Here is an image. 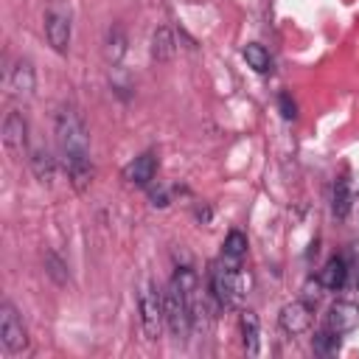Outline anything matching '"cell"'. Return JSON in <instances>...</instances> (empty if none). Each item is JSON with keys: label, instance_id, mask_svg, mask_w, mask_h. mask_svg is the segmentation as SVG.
Instances as JSON below:
<instances>
[{"label": "cell", "instance_id": "cell-1", "mask_svg": "<svg viewBox=\"0 0 359 359\" xmlns=\"http://www.w3.org/2000/svg\"><path fill=\"white\" fill-rule=\"evenodd\" d=\"M56 149L65 163V171L70 177V185L84 194L93 182V163H90V135L84 126V118L73 104H62L53 121Z\"/></svg>", "mask_w": 359, "mask_h": 359}, {"label": "cell", "instance_id": "cell-2", "mask_svg": "<svg viewBox=\"0 0 359 359\" xmlns=\"http://www.w3.org/2000/svg\"><path fill=\"white\" fill-rule=\"evenodd\" d=\"M137 309H140V328H143L146 339L154 342L165 325V303H163V292L149 278L137 289Z\"/></svg>", "mask_w": 359, "mask_h": 359}, {"label": "cell", "instance_id": "cell-3", "mask_svg": "<svg viewBox=\"0 0 359 359\" xmlns=\"http://www.w3.org/2000/svg\"><path fill=\"white\" fill-rule=\"evenodd\" d=\"M238 269L241 266H227L224 261L213 264L210 269V294L222 309H233L244 297V278Z\"/></svg>", "mask_w": 359, "mask_h": 359}, {"label": "cell", "instance_id": "cell-4", "mask_svg": "<svg viewBox=\"0 0 359 359\" xmlns=\"http://www.w3.org/2000/svg\"><path fill=\"white\" fill-rule=\"evenodd\" d=\"M163 303H165V325L168 331L174 334V339L185 342L191 337V309H188V300H185V292L180 289V283L171 278L165 292H163Z\"/></svg>", "mask_w": 359, "mask_h": 359}, {"label": "cell", "instance_id": "cell-5", "mask_svg": "<svg viewBox=\"0 0 359 359\" xmlns=\"http://www.w3.org/2000/svg\"><path fill=\"white\" fill-rule=\"evenodd\" d=\"M45 39L56 53H67L70 48V8L62 0H53L45 11Z\"/></svg>", "mask_w": 359, "mask_h": 359}, {"label": "cell", "instance_id": "cell-6", "mask_svg": "<svg viewBox=\"0 0 359 359\" xmlns=\"http://www.w3.org/2000/svg\"><path fill=\"white\" fill-rule=\"evenodd\" d=\"M0 342L8 353H22L28 348V331L11 303L0 306Z\"/></svg>", "mask_w": 359, "mask_h": 359}, {"label": "cell", "instance_id": "cell-7", "mask_svg": "<svg viewBox=\"0 0 359 359\" xmlns=\"http://www.w3.org/2000/svg\"><path fill=\"white\" fill-rule=\"evenodd\" d=\"M3 146L14 160L28 154V123L20 112H8L3 121Z\"/></svg>", "mask_w": 359, "mask_h": 359}, {"label": "cell", "instance_id": "cell-8", "mask_svg": "<svg viewBox=\"0 0 359 359\" xmlns=\"http://www.w3.org/2000/svg\"><path fill=\"white\" fill-rule=\"evenodd\" d=\"M359 325V303H351V300H337L328 314H325V328L334 331V334H351L353 328Z\"/></svg>", "mask_w": 359, "mask_h": 359}, {"label": "cell", "instance_id": "cell-9", "mask_svg": "<svg viewBox=\"0 0 359 359\" xmlns=\"http://www.w3.org/2000/svg\"><path fill=\"white\" fill-rule=\"evenodd\" d=\"M280 328L286 331V334H292V337H297V334H306L309 331V325H311V303H306V300H292V303H286L283 309H280Z\"/></svg>", "mask_w": 359, "mask_h": 359}, {"label": "cell", "instance_id": "cell-10", "mask_svg": "<svg viewBox=\"0 0 359 359\" xmlns=\"http://www.w3.org/2000/svg\"><path fill=\"white\" fill-rule=\"evenodd\" d=\"M154 174H157V157L151 151H143L140 157H135L126 168H123V177L129 185H137V188H149L154 182Z\"/></svg>", "mask_w": 359, "mask_h": 359}, {"label": "cell", "instance_id": "cell-11", "mask_svg": "<svg viewBox=\"0 0 359 359\" xmlns=\"http://www.w3.org/2000/svg\"><path fill=\"white\" fill-rule=\"evenodd\" d=\"M8 87L17 98H31L34 90H36V70L31 65V59H20L14 67H11V76H8Z\"/></svg>", "mask_w": 359, "mask_h": 359}, {"label": "cell", "instance_id": "cell-12", "mask_svg": "<svg viewBox=\"0 0 359 359\" xmlns=\"http://www.w3.org/2000/svg\"><path fill=\"white\" fill-rule=\"evenodd\" d=\"M348 278H351V269H348V258H342V255L328 258L325 266L317 272V283H320L323 289H331V292L342 289V286L348 283Z\"/></svg>", "mask_w": 359, "mask_h": 359}, {"label": "cell", "instance_id": "cell-13", "mask_svg": "<svg viewBox=\"0 0 359 359\" xmlns=\"http://www.w3.org/2000/svg\"><path fill=\"white\" fill-rule=\"evenodd\" d=\"M149 53L154 62H171L174 53H177V39H174V31L168 25H160L154 34H151V45H149Z\"/></svg>", "mask_w": 359, "mask_h": 359}, {"label": "cell", "instance_id": "cell-14", "mask_svg": "<svg viewBox=\"0 0 359 359\" xmlns=\"http://www.w3.org/2000/svg\"><path fill=\"white\" fill-rule=\"evenodd\" d=\"M28 163H31V171H34V177L42 182V185H50L53 182V171H56V160H53V154L45 149V146H36L34 151H31V157H28Z\"/></svg>", "mask_w": 359, "mask_h": 359}, {"label": "cell", "instance_id": "cell-15", "mask_svg": "<svg viewBox=\"0 0 359 359\" xmlns=\"http://www.w3.org/2000/svg\"><path fill=\"white\" fill-rule=\"evenodd\" d=\"M247 255V236L241 230H230L222 244V261L227 266H241V258Z\"/></svg>", "mask_w": 359, "mask_h": 359}, {"label": "cell", "instance_id": "cell-16", "mask_svg": "<svg viewBox=\"0 0 359 359\" xmlns=\"http://www.w3.org/2000/svg\"><path fill=\"white\" fill-rule=\"evenodd\" d=\"M351 205H353V194H351V182L348 177H339L334 182V196H331V210L337 219H345L351 213Z\"/></svg>", "mask_w": 359, "mask_h": 359}, {"label": "cell", "instance_id": "cell-17", "mask_svg": "<svg viewBox=\"0 0 359 359\" xmlns=\"http://www.w3.org/2000/svg\"><path fill=\"white\" fill-rule=\"evenodd\" d=\"M241 56H244V62H247V65H250L255 73H269V70H272V59H269V50H266L264 45H258V42H250V45H244Z\"/></svg>", "mask_w": 359, "mask_h": 359}, {"label": "cell", "instance_id": "cell-18", "mask_svg": "<svg viewBox=\"0 0 359 359\" xmlns=\"http://www.w3.org/2000/svg\"><path fill=\"white\" fill-rule=\"evenodd\" d=\"M241 339H244V351L255 356L258 353V317L250 309L241 311Z\"/></svg>", "mask_w": 359, "mask_h": 359}, {"label": "cell", "instance_id": "cell-19", "mask_svg": "<svg viewBox=\"0 0 359 359\" xmlns=\"http://www.w3.org/2000/svg\"><path fill=\"white\" fill-rule=\"evenodd\" d=\"M123 53H126V34H123V28H121V25H112V28H109V34H107L104 56H107V62L118 65V62L123 59Z\"/></svg>", "mask_w": 359, "mask_h": 359}, {"label": "cell", "instance_id": "cell-20", "mask_svg": "<svg viewBox=\"0 0 359 359\" xmlns=\"http://www.w3.org/2000/svg\"><path fill=\"white\" fill-rule=\"evenodd\" d=\"M311 348H314V353H320V356H331V353H337V351H339V334H334V331L323 328L320 334H314Z\"/></svg>", "mask_w": 359, "mask_h": 359}, {"label": "cell", "instance_id": "cell-21", "mask_svg": "<svg viewBox=\"0 0 359 359\" xmlns=\"http://www.w3.org/2000/svg\"><path fill=\"white\" fill-rule=\"evenodd\" d=\"M45 269H48V275L59 283V286H65L67 283V272H65V264H62V258L56 255V252H48V258H45Z\"/></svg>", "mask_w": 359, "mask_h": 359}, {"label": "cell", "instance_id": "cell-22", "mask_svg": "<svg viewBox=\"0 0 359 359\" xmlns=\"http://www.w3.org/2000/svg\"><path fill=\"white\" fill-rule=\"evenodd\" d=\"M278 107H280V115H283L286 121H294V118H297V107H294V101L289 98V93H280V95H278Z\"/></svg>", "mask_w": 359, "mask_h": 359}, {"label": "cell", "instance_id": "cell-23", "mask_svg": "<svg viewBox=\"0 0 359 359\" xmlns=\"http://www.w3.org/2000/svg\"><path fill=\"white\" fill-rule=\"evenodd\" d=\"M149 199H151L154 208H165V205H168V194H165L163 188H151V185H149Z\"/></svg>", "mask_w": 359, "mask_h": 359}, {"label": "cell", "instance_id": "cell-24", "mask_svg": "<svg viewBox=\"0 0 359 359\" xmlns=\"http://www.w3.org/2000/svg\"><path fill=\"white\" fill-rule=\"evenodd\" d=\"M356 303H359V280H356Z\"/></svg>", "mask_w": 359, "mask_h": 359}]
</instances>
